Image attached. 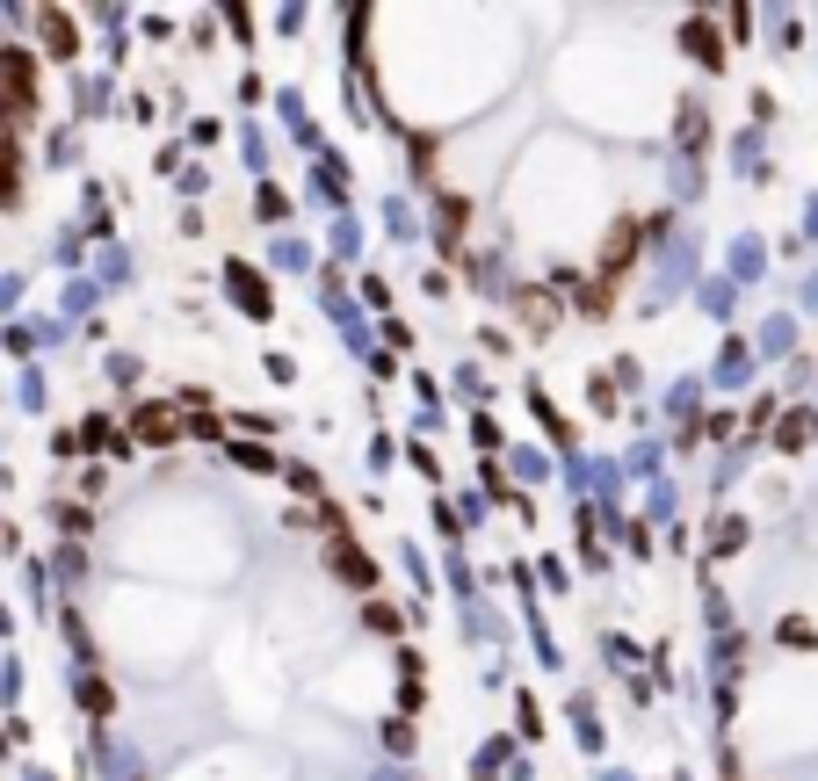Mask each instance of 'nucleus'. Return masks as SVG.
<instances>
[{
    "label": "nucleus",
    "mask_w": 818,
    "mask_h": 781,
    "mask_svg": "<svg viewBox=\"0 0 818 781\" xmlns=\"http://www.w3.org/2000/svg\"><path fill=\"white\" fill-rule=\"evenodd\" d=\"M22 189V174H15V145H0V203H15Z\"/></svg>",
    "instance_id": "3"
},
{
    "label": "nucleus",
    "mask_w": 818,
    "mask_h": 781,
    "mask_svg": "<svg viewBox=\"0 0 818 781\" xmlns=\"http://www.w3.org/2000/svg\"><path fill=\"white\" fill-rule=\"evenodd\" d=\"M44 37H51V51H58V58H66V51H73V22H58V15H44Z\"/></svg>",
    "instance_id": "4"
},
{
    "label": "nucleus",
    "mask_w": 818,
    "mask_h": 781,
    "mask_svg": "<svg viewBox=\"0 0 818 781\" xmlns=\"http://www.w3.org/2000/svg\"><path fill=\"white\" fill-rule=\"evenodd\" d=\"M0 87L15 95V109H8V116H29V109H37V80H29V58H22V51L0 58Z\"/></svg>",
    "instance_id": "1"
},
{
    "label": "nucleus",
    "mask_w": 818,
    "mask_h": 781,
    "mask_svg": "<svg viewBox=\"0 0 818 781\" xmlns=\"http://www.w3.org/2000/svg\"><path fill=\"white\" fill-rule=\"evenodd\" d=\"M333 572H341L348 586H370V579H377V572H370V557L348 550V543H333Z\"/></svg>",
    "instance_id": "2"
}]
</instances>
